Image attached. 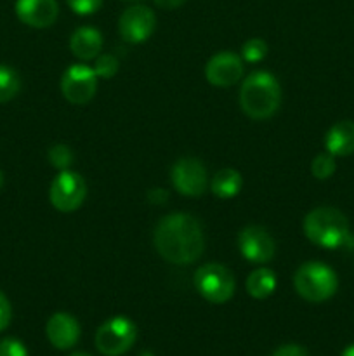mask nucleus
<instances>
[{"instance_id": "f257e3e1", "label": "nucleus", "mask_w": 354, "mask_h": 356, "mask_svg": "<svg viewBox=\"0 0 354 356\" xmlns=\"http://www.w3.org/2000/svg\"><path fill=\"white\" fill-rule=\"evenodd\" d=\"M153 242L163 259L179 266L200 259L205 249L201 225L193 216L184 212H176L160 219Z\"/></svg>"}, {"instance_id": "f03ea898", "label": "nucleus", "mask_w": 354, "mask_h": 356, "mask_svg": "<svg viewBox=\"0 0 354 356\" xmlns=\"http://www.w3.org/2000/svg\"><path fill=\"white\" fill-rule=\"evenodd\" d=\"M281 104V87L269 72H253L243 80L239 106L253 120H266Z\"/></svg>"}, {"instance_id": "7ed1b4c3", "label": "nucleus", "mask_w": 354, "mask_h": 356, "mask_svg": "<svg viewBox=\"0 0 354 356\" xmlns=\"http://www.w3.org/2000/svg\"><path fill=\"white\" fill-rule=\"evenodd\" d=\"M304 235L321 249H339L349 238V221L333 207H316L305 216Z\"/></svg>"}, {"instance_id": "20e7f679", "label": "nucleus", "mask_w": 354, "mask_h": 356, "mask_svg": "<svg viewBox=\"0 0 354 356\" xmlns=\"http://www.w3.org/2000/svg\"><path fill=\"white\" fill-rule=\"evenodd\" d=\"M297 294L307 302H325L333 298L339 289L335 271L318 261H307L297 268L294 275Z\"/></svg>"}, {"instance_id": "39448f33", "label": "nucleus", "mask_w": 354, "mask_h": 356, "mask_svg": "<svg viewBox=\"0 0 354 356\" xmlns=\"http://www.w3.org/2000/svg\"><path fill=\"white\" fill-rule=\"evenodd\" d=\"M194 287L205 301L212 305H224L233 298L236 289L235 277L226 266L208 263L194 271Z\"/></svg>"}, {"instance_id": "423d86ee", "label": "nucleus", "mask_w": 354, "mask_h": 356, "mask_svg": "<svg viewBox=\"0 0 354 356\" xmlns=\"http://www.w3.org/2000/svg\"><path fill=\"white\" fill-rule=\"evenodd\" d=\"M137 339V327L127 316H113L106 320L96 332V348L104 356L127 353Z\"/></svg>"}, {"instance_id": "0eeeda50", "label": "nucleus", "mask_w": 354, "mask_h": 356, "mask_svg": "<svg viewBox=\"0 0 354 356\" xmlns=\"http://www.w3.org/2000/svg\"><path fill=\"white\" fill-rule=\"evenodd\" d=\"M87 197V184L80 174L73 170H59L49 191L52 207L59 212H73L82 207Z\"/></svg>"}, {"instance_id": "6e6552de", "label": "nucleus", "mask_w": 354, "mask_h": 356, "mask_svg": "<svg viewBox=\"0 0 354 356\" xmlns=\"http://www.w3.org/2000/svg\"><path fill=\"white\" fill-rule=\"evenodd\" d=\"M97 75L89 65H71L61 76V92L69 103L85 104L96 96Z\"/></svg>"}, {"instance_id": "1a4fd4ad", "label": "nucleus", "mask_w": 354, "mask_h": 356, "mask_svg": "<svg viewBox=\"0 0 354 356\" xmlns=\"http://www.w3.org/2000/svg\"><path fill=\"white\" fill-rule=\"evenodd\" d=\"M174 188L184 197H200L207 190V169L193 156H186L174 163L170 170Z\"/></svg>"}, {"instance_id": "9d476101", "label": "nucleus", "mask_w": 354, "mask_h": 356, "mask_svg": "<svg viewBox=\"0 0 354 356\" xmlns=\"http://www.w3.org/2000/svg\"><path fill=\"white\" fill-rule=\"evenodd\" d=\"M156 26V17L153 10L146 6H132L121 13L118 21V31L128 44H142L153 35Z\"/></svg>"}, {"instance_id": "9b49d317", "label": "nucleus", "mask_w": 354, "mask_h": 356, "mask_svg": "<svg viewBox=\"0 0 354 356\" xmlns=\"http://www.w3.org/2000/svg\"><path fill=\"white\" fill-rule=\"evenodd\" d=\"M238 247L242 256L253 264L269 263L276 252V243L262 226H246L239 232Z\"/></svg>"}, {"instance_id": "f8f14e48", "label": "nucleus", "mask_w": 354, "mask_h": 356, "mask_svg": "<svg viewBox=\"0 0 354 356\" xmlns=\"http://www.w3.org/2000/svg\"><path fill=\"white\" fill-rule=\"evenodd\" d=\"M205 76L215 87H231L243 76V61L231 51L217 52L205 66Z\"/></svg>"}, {"instance_id": "ddd939ff", "label": "nucleus", "mask_w": 354, "mask_h": 356, "mask_svg": "<svg viewBox=\"0 0 354 356\" xmlns=\"http://www.w3.org/2000/svg\"><path fill=\"white\" fill-rule=\"evenodd\" d=\"M16 16L31 28H49L56 23L59 6L56 0H16Z\"/></svg>"}, {"instance_id": "4468645a", "label": "nucleus", "mask_w": 354, "mask_h": 356, "mask_svg": "<svg viewBox=\"0 0 354 356\" xmlns=\"http://www.w3.org/2000/svg\"><path fill=\"white\" fill-rule=\"evenodd\" d=\"M49 343L58 350H71L80 339V323L69 313H56L45 327Z\"/></svg>"}, {"instance_id": "2eb2a0df", "label": "nucleus", "mask_w": 354, "mask_h": 356, "mask_svg": "<svg viewBox=\"0 0 354 356\" xmlns=\"http://www.w3.org/2000/svg\"><path fill=\"white\" fill-rule=\"evenodd\" d=\"M69 49H71L73 56L82 61L96 59L103 49V35L92 26L76 28L69 38Z\"/></svg>"}, {"instance_id": "dca6fc26", "label": "nucleus", "mask_w": 354, "mask_h": 356, "mask_svg": "<svg viewBox=\"0 0 354 356\" xmlns=\"http://www.w3.org/2000/svg\"><path fill=\"white\" fill-rule=\"evenodd\" d=\"M325 149L333 156H349L354 153V122L342 120L330 127L325 136Z\"/></svg>"}, {"instance_id": "f3484780", "label": "nucleus", "mask_w": 354, "mask_h": 356, "mask_svg": "<svg viewBox=\"0 0 354 356\" xmlns=\"http://www.w3.org/2000/svg\"><path fill=\"white\" fill-rule=\"evenodd\" d=\"M276 273L269 268H259L248 275L245 287L253 299H267L276 291Z\"/></svg>"}, {"instance_id": "a211bd4d", "label": "nucleus", "mask_w": 354, "mask_h": 356, "mask_svg": "<svg viewBox=\"0 0 354 356\" xmlns=\"http://www.w3.org/2000/svg\"><path fill=\"white\" fill-rule=\"evenodd\" d=\"M243 177L235 169H222L212 177V193L219 198H233L242 191Z\"/></svg>"}, {"instance_id": "6ab92c4d", "label": "nucleus", "mask_w": 354, "mask_h": 356, "mask_svg": "<svg viewBox=\"0 0 354 356\" xmlns=\"http://www.w3.org/2000/svg\"><path fill=\"white\" fill-rule=\"evenodd\" d=\"M21 89V80L19 75L14 68L7 65H0V103H7Z\"/></svg>"}, {"instance_id": "aec40b11", "label": "nucleus", "mask_w": 354, "mask_h": 356, "mask_svg": "<svg viewBox=\"0 0 354 356\" xmlns=\"http://www.w3.org/2000/svg\"><path fill=\"white\" fill-rule=\"evenodd\" d=\"M335 169H337L335 156L330 155L328 152L316 156L311 163V174L319 181H325L328 179V177H332L333 172H335Z\"/></svg>"}, {"instance_id": "412c9836", "label": "nucleus", "mask_w": 354, "mask_h": 356, "mask_svg": "<svg viewBox=\"0 0 354 356\" xmlns=\"http://www.w3.org/2000/svg\"><path fill=\"white\" fill-rule=\"evenodd\" d=\"M47 159L56 169L68 170L73 163V152L66 145H56L49 149Z\"/></svg>"}, {"instance_id": "4be33fe9", "label": "nucleus", "mask_w": 354, "mask_h": 356, "mask_svg": "<svg viewBox=\"0 0 354 356\" xmlns=\"http://www.w3.org/2000/svg\"><path fill=\"white\" fill-rule=\"evenodd\" d=\"M267 44L262 38H250L242 45V58L248 63H259L266 58Z\"/></svg>"}, {"instance_id": "5701e85b", "label": "nucleus", "mask_w": 354, "mask_h": 356, "mask_svg": "<svg viewBox=\"0 0 354 356\" xmlns=\"http://www.w3.org/2000/svg\"><path fill=\"white\" fill-rule=\"evenodd\" d=\"M120 63L113 54H99L94 63V72H96L97 79H111L117 75Z\"/></svg>"}, {"instance_id": "b1692460", "label": "nucleus", "mask_w": 354, "mask_h": 356, "mask_svg": "<svg viewBox=\"0 0 354 356\" xmlns=\"http://www.w3.org/2000/svg\"><path fill=\"white\" fill-rule=\"evenodd\" d=\"M0 356H28V350L19 339L3 337L0 339Z\"/></svg>"}, {"instance_id": "393cba45", "label": "nucleus", "mask_w": 354, "mask_h": 356, "mask_svg": "<svg viewBox=\"0 0 354 356\" xmlns=\"http://www.w3.org/2000/svg\"><path fill=\"white\" fill-rule=\"evenodd\" d=\"M66 3H68L69 9L75 14L89 16V14H94L96 10H99L103 0H66Z\"/></svg>"}, {"instance_id": "a878e982", "label": "nucleus", "mask_w": 354, "mask_h": 356, "mask_svg": "<svg viewBox=\"0 0 354 356\" xmlns=\"http://www.w3.org/2000/svg\"><path fill=\"white\" fill-rule=\"evenodd\" d=\"M10 318H12V309H10L9 299L6 298L3 292H0V332L9 327Z\"/></svg>"}, {"instance_id": "bb28decb", "label": "nucleus", "mask_w": 354, "mask_h": 356, "mask_svg": "<svg viewBox=\"0 0 354 356\" xmlns=\"http://www.w3.org/2000/svg\"><path fill=\"white\" fill-rule=\"evenodd\" d=\"M273 356H309L307 351L297 344H285V346L278 348Z\"/></svg>"}, {"instance_id": "cd10ccee", "label": "nucleus", "mask_w": 354, "mask_h": 356, "mask_svg": "<svg viewBox=\"0 0 354 356\" xmlns=\"http://www.w3.org/2000/svg\"><path fill=\"white\" fill-rule=\"evenodd\" d=\"M186 0H155V3L162 9H176V7H180Z\"/></svg>"}, {"instance_id": "c85d7f7f", "label": "nucleus", "mask_w": 354, "mask_h": 356, "mask_svg": "<svg viewBox=\"0 0 354 356\" xmlns=\"http://www.w3.org/2000/svg\"><path fill=\"white\" fill-rule=\"evenodd\" d=\"M340 356H354V344H351V346H347L346 350H344V353Z\"/></svg>"}, {"instance_id": "c756f323", "label": "nucleus", "mask_w": 354, "mask_h": 356, "mask_svg": "<svg viewBox=\"0 0 354 356\" xmlns=\"http://www.w3.org/2000/svg\"><path fill=\"white\" fill-rule=\"evenodd\" d=\"M69 356H90V355H87V353H73V355H69Z\"/></svg>"}, {"instance_id": "7c9ffc66", "label": "nucleus", "mask_w": 354, "mask_h": 356, "mask_svg": "<svg viewBox=\"0 0 354 356\" xmlns=\"http://www.w3.org/2000/svg\"><path fill=\"white\" fill-rule=\"evenodd\" d=\"M2 184H3V176H2V172H0V188H2Z\"/></svg>"}, {"instance_id": "2f4dec72", "label": "nucleus", "mask_w": 354, "mask_h": 356, "mask_svg": "<svg viewBox=\"0 0 354 356\" xmlns=\"http://www.w3.org/2000/svg\"><path fill=\"white\" fill-rule=\"evenodd\" d=\"M124 2H135V0H124Z\"/></svg>"}]
</instances>
